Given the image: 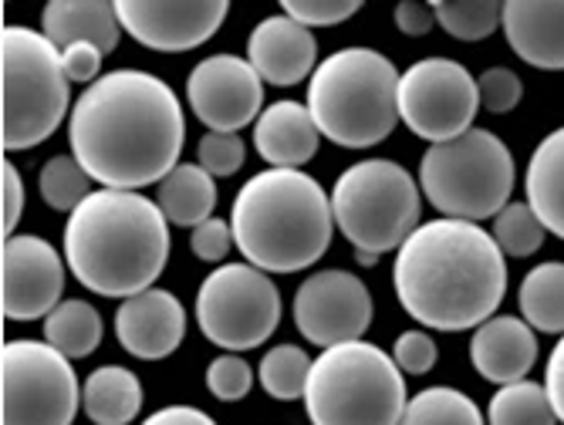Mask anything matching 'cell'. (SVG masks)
<instances>
[{
	"instance_id": "obj_1",
	"label": "cell",
	"mask_w": 564,
	"mask_h": 425,
	"mask_svg": "<svg viewBox=\"0 0 564 425\" xmlns=\"http://www.w3.org/2000/svg\"><path fill=\"white\" fill-rule=\"evenodd\" d=\"M186 122L173 88L139 68H119L88 85L68 122L72 155L101 189L139 193L176 166Z\"/></svg>"
},
{
	"instance_id": "obj_2",
	"label": "cell",
	"mask_w": 564,
	"mask_h": 425,
	"mask_svg": "<svg viewBox=\"0 0 564 425\" xmlns=\"http://www.w3.org/2000/svg\"><path fill=\"white\" fill-rule=\"evenodd\" d=\"M402 310L433 331H467L490 322L507 294V257L490 230L440 217L409 237L392 268Z\"/></svg>"
},
{
	"instance_id": "obj_3",
	"label": "cell",
	"mask_w": 564,
	"mask_h": 425,
	"mask_svg": "<svg viewBox=\"0 0 564 425\" xmlns=\"http://www.w3.org/2000/svg\"><path fill=\"white\" fill-rule=\"evenodd\" d=\"M170 220L142 193L98 189L65 227V260L82 287L101 297H135L166 271Z\"/></svg>"
},
{
	"instance_id": "obj_4",
	"label": "cell",
	"mask_w": 564,
	"mask_h": 425,
	"mask_svg": "<svg viewBox=\"0 0 564 425\" xmlns=\"http://www.w3.org/2000/svg\"><path fill=\"white\" fill-rule=\"evenodd\" d=\"M230 227L250 268L264 274H297L332 247V196L301 170H264L240 186Z\"/></svg>"
},
{
	"instance_id": "obj_5",
	"label": "cell",
	"mask_w": 564,
	"mask_h": 425,
	"mask_svg": "<svg viewBox=\"0 0 564 425\" xmlns=\"http://www.w3.org/2000/svg\"><path fill=\"white\" fill-rule=\"evenodd\" d=\"M395 65L372 47H341L307 85V112L318 132L341 149H372L399 126Z\"/></svg>"
},
{
	"instance_id": "obj_6",
	"label": "cell",
	"mask_w": 564,
	"mask_h": 425,
	"mask_svg": "<svg viewBox=\"0 0 564 425\" xmlns=\"http://www.w3.org/2000/svg\"><path fill=\"white\" fill-rule=\"evenodd\" d=\"M405 405L399 364L372 341L325 348L304 389L312 425H399Z\"/></svg>"
},
{
	"instance_id": "obj_7",
	"label": "cell",
	"mask_w": 564,
	"mask_h": 425,
	"mask_svg": "<svg viewBox=\"0 0 564 425\" xmlns=\"http://www.w3.org/2000/svg\"><path fill=\"white\" fill-rule=\"evenodd\" d=\"M4 55V152L34 149L58 132L72 105L62 47L41 31L11 24L0 34Z\"/></svg>"
},
{
	"instance_id": "obj_8",
	"label": "cell",
	"mask_w": 564,
	"mask_h": 425,
	"mask_svg": "<svg viewBox=\"0 0 564 425\" xmlns=\"http://www.w3.org/2000/svg\"><path fill=\"white\" fill-rule=\"evenodd\" d=\"M514 155L487 129H470L453 142L430 145L420 163L423 196L449 220L480 224L510 203Z\"/></svg>"
},
{
	"instance_id": "obj_9",
	"label": "cell",
	"mask_w": 564,
	"mask_h": 425,
	"mask_svg": "<svg viewBox=\"0 0 564 425\" xmlns=\"http://www.w3.org/2000/svg\"><path fill=\"white\" fill-rule=\"evenodd\" d=\"M338 233L362 253H389L420 230L423 193L392 159H362L348 166L332 189Z\"/></svg>"
},
{
	"instance_id": "obj_10",
	"label": "cell",
	"mask_w": 564,
	"mask_h": 425,
	"mask_svg": "<svg viewBox=\"0 0 564 425\" xmlns=\"http://www.w3.org/2000/svg\"><path fill=\"white\" fill-rule=\"evenodd\" d=\"M196 325L203 338L230 355L261 348L281 325V291L250 263H220L199 284Z\"/></svg>"
},
{
	"instance_id": "obj_11",
	"label": "cell",
	"mask_w": 564,
	"mask_h": 425,
	"mask_svg": "<svg viewBox=\"0 0 564 425\" xmlns=\"http://www.w3.org/2000/svg\"><path fill=\"white\" fill-rule=\"evenodd\" d=\"M4 368V425H72L82 405V385L58 348L18 338L0 355Z\"/></svg>"
},
{
	"instance_id": "obj_12",
	"label": "cell",
	"mask_w": 564,
	"mask_h": 425,
	"mask_svg": "<svg viewBox=\"0 0 564 425\" xmlns=\"http://www.w3.org/2000/svg\"><path fill=\"white\" fill-rule=\"evenodd\" d=\"M477 112V78L453 58H423L399 75V122L433 145L470 132Z\"/></svg>"
},
{
	"instance_id": "obj_13",
	"label": "cell",
	"mask_w": 564,
	"mask_h": 425,
	"mask_svg": "<svg viewBox=\"0 0 564 425\" xmlns=\"http://www.w3.org/2000/svg\"><path fill=\"white\" fill-rule=\"evenodd\" d=\"M294 328L304 341L325 348L362 341L372 325V294L348 271H318L294 291Z\"/></svg>"
},
{
	"instance_id": "obj_14",
	"label": "cell",
	"mask_w": 564,
	"mask_h": 425,
	"mask_svg": "<svg viewBox=\"0 0 564 425\" xmlns=\"http://www.w3.org/2000/svg\"><path fill=\"white\" fill-rule=\"evenodd\" d=\"M186 101L210 132H240L264 112V81L247 58H203L186 78Z\"/></svg>"
},
{
	"instance_id": "obj_15",
	"label": "cell",
	"mask_w": 564,
	"mask_h": 425,
	"mask_svg": "<svg viewBox=\"0 0 564 425\" xmlns=\"http://www.w3.org/2000/svg\"><path fill=\"white\" fill-rule=\"evenodd\" d=\"M122 28L152 51H193L207 44L230 4L227 0H119Z\"/></svg>"
},
{
	"instance_id": "obj_16",
	"label": "cell",
	"mask_w": 564,
	"mask_h": 425,
	"mask_svg": "<svg viewBox=\"0 0 564 425\" xmlns=\"http://www.w3.org/2000/svg\"><path fill=\"white\" fill-rule=\"evenodd\" d=\"M65 260L44 237L14 233L4 240V317L37 322L62 304Z\"/></svg>"
},
{
	"instance_id": "obj_17",
	"label": "cell",
	"mask_w": 564,
	"mask_h": 425,
	"mask_svg": "<svg viewBox=\"0 0 564 425\" xmlns=\"http://www.w3.org/2000/svg\"><path fill=\"white\" fill-rule=\"evenodd\" d=\"M186 335V310L176 294L163 287H149L135 297H126L116 310V338L119 345L142 358L163 361L170 358Z\"/></svg>"
},
{
	"instance_id": "obj_18",
	"label": "cell",
	"mask_w": 564,
	"mask_h": 425,
	"mask_svg": "<svg viewBox=\"0 0 564 425\" xmlns=\"http://www.w3.org/2000/svg\"><path fill=\"white\" fill-rule=\"evenodd\" d=\"M247 62L261 75V81L291 88L301 85L307 75H315L318 41L304 24L291 21L288 14H274L250 31Z\"/></svg>"
},
{
	"instance_id": "obj_19",
	"label": "cell",
	"mask_w": 564,
	"mask_h": 425,
	"mask_svg": "<svg viewBox=\"0 0 564 425\" xmlns=\"http://www.w3.org/2000/svg\"><path fill=\"white\" fill-rule=\"evenodd\" d=\"M470 361L477 375L494 385L528 382V371L538 361V335L514 314H494L470 338Z\"/></svg>"
},
{
	"instance_id": "obj_20",
	"label": "cell",
	"mask_w": 564,
	"mask_h": 425,
	"mask_svg": "<svg viewBox=\"0 0 564 425\" xmlns=\"http://www.w3.org/2000/svg\"><path fill=\"white\" fill-rule=\"evenodd\" d=\"M503 34L521 62L564 72V0H507Z\"/></svg>"
},
{
	"instance_id": "obj_21",
	"label": "cell",
	"mask_w": 564,
	"mask_h": 425,
	"mask_svg": "<svg viewBox=\"0 0 564 425\" xmlns=\"http://www.w3.org/2000/svg\"><path fill=\"white\" fill-rule=\"evenodd\" d=\"M322 132L301 101H274L253 122V149L271 170H301L318 152Z\"/></svg>"
},
{
	"instance_id": "obj_22",
	"label": "cell",
	"mask_w": 564,
	"mask_h": 425,
	"mask_svg": "<svg viewBox=\"0 0 564 425\" xmlns=\"http://www.w3.org/2000/svg\"><path fill=\"white\" fill-rule=\"evenodd\" d=\"M41 34L58 47L85 41L112 55L122 37V21L109 0H51L41 14Z\"/></svg>"
},
{
	"instance_id": "obj_23",
	"label": "cell",
	"mask_w": 564,
	"mask_h": 425,
	"mask_svg": "<svg viewBox=\"0 0 564 425\" xmlns=\"http://www.w3.org/2000/svg\"><path fill=\"white\" fill-rule=\"evenodd\" d=\"M524 189L544 230L564 240V126L538 142L528 163Z\"/></svg>"
},
{
	"instance_id": "obj_24",
	"label": "cell",
	"mask_w": 564,
	"mask_h": 425,
	"mask_svg": "<svg viewBox=\"0 0 564 425\" xmlns=\"http://www.w3.org/2000/svg\"><path fill=\"white\" fill-rule=\"evenodd\" d=\"M142 382L132 368L101 364L82 385V408L95 425H129L142 412Z\"/></svg>"
},
{
	"instance_id": "obj_25",
	"label": "cell",
	"mask_w": 564,
	"mask_h": 425,
	"mask_svg": "<svg viewBox=\"0 0 564 425\" xmlns=\"http://www.w3.org/2000/svg\"><path fill=\"white\" fill-rule=\"evenodd\" d=\"M160 209L173 227H189L196 230L214 217L217 206V179L196 166V163H180L163 183H160Z\"/></svg>"
},
{
	"instance_id": "obj_26",
	"label": "cell",
	"mask_w": 564,
	"mask_h": 425,
	"mask_svg": "<svg viewBox=\"0 0 564 425\" xmlns=\"http://www.w3.org/2000/svg\"><path fill=\"white\" fill-rule=\"evenodd\" d=\"M521 317L544 335H564V263L547 260L521 281Z\"/></svg>"
},
{
	"instance_id": "obj_27",
	"label": "cell",
	"mask_w": 564,
	"mask_h": 425,
	"mask_svg": "<svg viewBox=\"0 0 564 425\" xmlns=\"http://www.w3.org/2000/svg\"><path fill=\"white\" fill-rule=\"evenodd\" d=\"M101 314L88 301H62L44 317V341L65 358H88L101 341Z\"/></svg>"
},
{
	"instance_id": "obj_28",
	"label": "cell",
	"mask_w": 564,
	"mask_h": 425,
	"mask_svg": "<svg viewBox=\"0 0 564 425\" xmlns=\"http://www.w3.org/2000/svg\"><path fill=\"white\" fill-rule=\"evenodd\" d=\"M399 425H487V418L470 395L436 385L409 399Z\"/></svg>"
},
{
	"instance_id": "obj_29",
	"label": "cell",
	"mask_w": 564,
	"mask_h": 425,
	"mask_svg": "<svg viewBox=\"0 0 564 425\" xmlns=\"http://www.w3.org/2000/svg\"><path fill=\"white\" fill-rule=\"evenodd\" d=\"M487 425H557L544 385L514 382L503 385L487 405Z\"/></svg>"
},
{
	"instance_id": "obj_30",
	"label": "cell",
	"mask_w": 564,
	"mask_h": 425,
	"mask_svg": "<svg viewBox=\"0 0 564 425\" xmlns=\"http://www.w3.org/2000/svg\"><path fill=\"white\" fill-rule=\"evenodd\" d=\"M312 358L304 355V348L297 345H278L271 348L261 364H258V379L264 385V392L278 402H294L304 399L307 389V375H312Z\"/></svg>"
},
{
	"instance_id": "obj_31",
	"label": "cell",
	"mask_w": 564,
	"mask_h": 425,
	"mask_svg": "<svg viewBox=\"0 0 564 425\" xmlns=\"http://www.w3.org/2000/svg\"><path fill=\"white\" fill-rule=\"evenodd\" d=\"M433 14L456 41H484L503 24V4L497 0H436Z\"/></svg>"
},
{
	"instance_id": "obj_32",
	"label": "cell",
	"mask_w": 564,
	"mask_h": 425,
	"mask_svg": "<svg viewBox=\"0 0 564 425\" xmlns=\"http://www.w3.org/2000/svg\"><path fill=\"white\" fill-rule=\"evenodd\" d=\"M37 189L51 209L68 212L72 217V212L91 196V176L82 170L75 155H55L44 163V170L37 176Z\"/></svg>"
},
{
	"instance_id": "obj_33",
	"label": "cell",
	"mask_w": 564,
	"mask_h": 425,
	"mask_svg": "<svg viewBox=\"0 0 564 425\" xmlns=\"http://www.w3.org/2000/svg\"><path fill=\"white\" fill-rule=\"evenodd\" d=\"M494 240L503 257H531L544 243V224L531 209V203H507L497 217H494Z\"/></svg>"
},
{
	"instance_id": "obj_34",
	"label": "cell",
	"mask_w": 564,
	"mask_h": 425,
	"mask_svg": "<svg viewBox=\"0 0 564 425\" xmlns=\"http://www.w3.org/2000/svg\"><path fill=\"white\" fill-rule=\"evenodd\" d=\"M199 166L207 170L214 179L220 176H234L240 173L243 159H247V145L237 132H207L199 139Z\"/></svg>"
},
{
	"instance_id": "obj_35",
	"label": "cell",
	"mask_w": 564,
	"mask_h": 425,
	"mask_svg": "<svg viewBox=\"0 0 564 425\" xmlns=\"http://www.w3.org/2000/svg\"><path fill=\"white\" fill-rule=\"evenodd\" d=\"M207 389L220 402H240L253 389V371L240 355H220L207 368Z\"/></svg>"
},
{
	"instance_id": "obj_36",
	"label": "cell",
	"mask_w": 564,
	"mask_h": 425,
	"mask_svg": "<svg viewBox=\"0 0 564 425\" xmlns=\"http://www.w3.org/2000/svg\"><path fill=\"white\" fill-rule=\"evenodd\" d=\"M477 91H480V109H487L494 116L514 112L524 98V85H521L518 72H510V68H487L477 78Z\"/></svg>"
},
{
	"instance_id": "obj_37",
	"label": "cell",
	"mask_w": 564,
	"mask_h": 425,
	"mask_svg": "<svg viewBox=\"0 0 564 425\" xmlns=\"http://www.w3.org/2000/svg\"><path fill=\"white\" fill-rule=\"evenodd\" d=\"M284 14L297 24H304L307 31L312 28H332L348 21L351 14L362 11L358 0H284Z\"/></svg>"
},
{
	"instance_id": "obj_38",
	"label": "cell",
	"mask_w": 564,
	"mask_h": 425,
	"mask_svg": "<svg viewBox=\"0 0 564 425\" xmlns=\"http://www.w3.org/2000/svg\"><path fill=\"white\" fill-rule=\"evenodd\" d=\"M436 358H440L436 341L426 331H402L395 338L392 361L399 364L402 375H426V371L436 364Z\"/></svg>"
},
{
	"instance_id": "obj_39",
	"label": "cell",
	"mask_w": 564,
	"mask_h": 425,
	"mask_svg": "<svg viewBox=\"0 0 564 425\" xmlns=\"http://www.w3.org/2000/svg\"><path fill=\"white\" fill-rule=\"evenodd\" d=\"M230 247H234V227L224 224V220H217V217H210L207 224H199V227L193 230V237H189V250H193L199 260H207V263L227 260Z\"/></svg>"
},
{
	"instance_id": "obj_40",
	"label": "cell",
	"mask_w": 564,
	"mask_h": 425,
	"mask_svg": "<svg viewBox=\"0 0 564 425\" xmlns=\"http://www.w3.org/2000/svg\"><path fill=\"white\" fill-rule=\"evenodd\" d=\"M101 58H106V51L95 47V44H85V41L62 47L65 75H68V81H78V85H95V81H98Z\"/></svg>"
},
{
	"instance_id": "obj_41",
	"label": "cell",
	"mask_w": 564,
	"mask_h": 425,
	"mask_svg": "<svg viewBox=\"0 0 564 425\" xmlns=\"http://www.w3.org/2000/svg\"><path fill=\"white\" fill-rule=\"evenodd\" d=\"M0 179H4V240H8V237H14V230L21 224V212H24V179H21L18 166L8 163V155H4Z\"/></svg>"
},
{
	"instance_id": "obj_42",
	"label": "cell",
	"mask_w": 564,
	"mask_h": 425,
	"mask_svg": "<svg viewBox=\"0 0 564 425\" xmlns=\"http://www.w3.org/2000/svg\"><path fill=\"white\" fill-rule=\"evenodd\" d=\"M433 24H436L433 4H423V0H402L395 8V28L405 37H423L433 31Z\"/></svg>"
},
{
	"instance_id": "obj_43",
	"label": "cell",
	"mask_w": 564,
	"mask_h": 425,
	"mask_svg": "<svg viewBox=\"0 0 564 425\" xmlns=\"http://www.w3.org/2000/svg\"><path fill=\"white\" fill-rule=\"evenodd\" d=\"M544 392H547V402L557 415V422L564 425V335L561 341L554 345L551 358H547V368H544Z\"/></svg>"
},
{
	"instance_id": "obj_44",
	"label": "cell",
	"mask_w": 564,
	"mask_h": 425,
	"mask_svg": "<svg viewBox=\"0 0 564 425\" xmlns=\"http://www.w3.org/2000/svg\"><path fill=\"white\" fill-rule=\"evenodd\" d=\"M139 425H217V422L193 405H166L160 412H152L149 418H142Z\"/></svg>"
},
{
	"instance_id": "obj_45",
	"label": "cell",
	"mask_w": 564,
	"mask_h": 425,
	"mask_svg": "<svg viewBox=\"0 0 564 425\" xmlns=\"http://www.w3.org/2000/svg\"><path fill=\"white\" fill-rule=\"evenodd\" d=\"M355 260L362 263V268H372V263H376L379 257H376V253H362V250H355Z\"/></svg>"
}]
</instances>
